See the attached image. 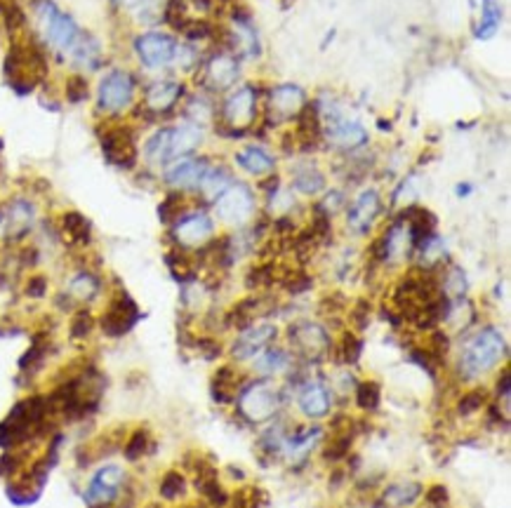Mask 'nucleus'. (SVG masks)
Wrapping results in <instances>:
<instances>
[{
  "mask_svg": "<svg viewBox=\"0 0 511 508\" xmlns=\"http://www.w3.org/2000/svg\"><path fill=\"white\" fill-rule=\"evenodd\" d=\"M233 165L238 169H243L245 175L262 179L267 175H274L276 158L264 146H245L238 153H233Z\"/></svg>",
  "mask_w": 511,
  "mask_h": 508,
  "instance_id": "27",
  "label": "nucleus"
},
{
  "mask_svg": "<svg viewBox=\"0 0 511 508\" xmlns=\"http://www.w3.org/2000/svg\"><path fill=\"white\" fill-rule=\"evenodd\" d=\"M203 141H205V127L184 118H179V122H170V163L177 158L194 156Z\"/></svg>",
  "mask_w": 511,
  "mask_h": 508,
  "instance_id": "25",
  "label": "nucleus"
},
{
  "mask_svg": "<svg viewBox=\"0 0 511 508\" xmlns=\"http://www.w3.org/2000/svg\"><path fill=\"white\" fill-rule=\"evenodd\" d=\"M123 483H125V471H123L121 466H102V468L92 476L90 485H87L86 502L90 503V506H109L111 502H116Z\"/></svg>",
  "mask_w": 511,
  "mask_h": 508,
  "instance_id": "22",
  "label": "nucleus"
},
{
  "mask_svg": "<svg viewBox=\"0 0 511 508\" xmlns=\"http://www.w3.org/2000/svg\"><path fill=\"white\" fill-rule=\"evenodd\" d=\"M276 337H278V327H276L274 322H255V325L241 330V334L233 339L229 351H232V358L236 363H250V360H255L264 349L274 344Z\"/></svg>",
  "mask_w": 511,
  "mask_h": 508,
  "instance_id": "18",
  "label": "nucleus"
},
{
  "mask_svg": "<svg viewBox=\"0 0 511 508\" xmlns=\"http://www.w3.org/2000/svg\"><path fill=\"white\" fill-rule=\"evenodd\" d=\"M50 292V280L48 276H43V273H33V276H29L24 283V296L26 299H33V302H41V299H45Z\"/></svg>",
  "mask_w": 511,
  "mask_h": 508,
  "instance_id": "46",
  "label": "nucleus"
},
{
  "mask_svg": "<svg viewBox=\"0 0 511 508\" xmlns=\"http://www.w3.org/2000/svg\"><path fill=\"white\" fill-rule=\"evenodd\" d=\"M97 327V318L92 315V311L87 306H80V309L73 311L71 322H68V337L73 341H86Z\"/></svg>",
  "mask_w": 511,
  "mask_h": 508,
  "instance_id": "38",
  "label": "nucleus"
},
{
  "mask_svg": "<svg viewBox=\"0 0 511 508\" xmlns=\"http://www.w3.org/2000/svg\"><path fill=\"white\" fill-rule=\"evenodd\" d=\"M488 398H490V395H488L486 388H471V391L462 394L460 400H457V414L462 419L474 417V414H479L481 410H486L488 403H490Z\"/></svg>",
  "mask_w": 511,
  "mask_h": 508,
  "instance_id": "39",
  "label": "nucleus"
},
{
  "mask_svg": "<svg viewBox=\"0 0 511 508\" xmlns=\"http://www.w3.org/2000/svg\"><path fill=\"white\" fill-rule=\"evenodd\" d=\"M61 99H64L68 106H83L86 102H90L92 85L86 73L68 71L67 76H64V80H61Z\"/></svg>",
  "mask_w": 511,
  "mask_h": 508,
  "instance_id": "34",
  "label": "nucleus"
},
{
  "mask_svg": "<svg viewBox=\"0 0 511 508\" xmlns=\"http://www.w3.org/2000/svg\"><path fill=\"white\" fill-rule=\"evenodd\" d=\"M318 104H321L323 141L325 144L342 153H356L368 146L370 134H368L365 125L359 118L349 115V111L340 102L330 99V104H325L323 99H318Z\"/></svg>",
  "mask_w": 511,
  "mask_h": 508,
  "instance_id": "7",
  "label": "nucleus"
},
{
  "mask_svg": "<svg viewBox=\"0 0 511 508\" xmlns=\"http://www.w3.org/2000/svg\"><path fill=\"white\" fill-rule=\"evenodd\" d=\"M290 3H295V0H283V3H280V7H283V10H287V7H290Z\"/></svg>",
  "mask_w": 511,
  "mask_h": 508,
  "instance_id": "53",
  "label": "nucleus"
},
{
  "mask_svg": "<svg viewBox=\"0 0 511 508\" xmlns=\"http://www.w3.org/2000/svg\"><path fill=\"white\" fill-rule=\"evenodd\" d=\"M177 45H179V38L175 33L146 29L134 33L132 41H130V52H132L134 61L141 71L151 73V76H163V73L172 71Z\"/></svg>",
  "mask_w": 511,
  "mask_h": 508,
  "instance_id": "8",
  "label": "nucleus"
},
{
  "mask_svg": "<svg viewBox=\"0 0 511 508\" xmlns=\"http://www.w3.org/2000/svg\"><path fill=\"white\" fill-rule=\"evenodd\" d=\"M64 64H68L71 71L78 73H99L106 64V55H104V45L92 31H80L78 41L73 42V48L68 50Z\"/></svg>",
  "mask_w": 511,
  "mask_h": 508,
  "instance_id": "19",
  "label": "nucleus"
},
{
  "mask_svg": "<svg viewBox=\"0 0 511 508\" xmlns=\"http://www.w3.org/2000/svg\"><path fill=\"white\" fill-rule=\"evenodd\" d=\"M509 346L505 332L495 325L479 327L471 337L464 341L457 369L464 381H476L490 375L495 367L505 363Z\"/></svg>",
  "mask_w": 511,
  "mask_h": 508,
  "instance_id": "5",
  "label": "nucleus"
},
{
  "mask_svg": "<svg viewBox=\"0 0 511 508\" xmlns=\"http://www.w3.org/2000/svg\"><path fill=\"white\" fill-rule=\"evenodd\" d=\"M141 76L130 67H109L92 87V102L97 121L128 118L140 99Z\"/></svg>",
  "mask_w": 511,
  "mask_h": 508,
  "instance_id": "3",
  "label": "nucleus"
},
{
  "mask_svg": "<svg viewBox=\"0 0 511 508\" xmlns=\"http://www.w3.org/2000/svg\"><path fill=\"white\" fill-rule=\"evenodd\" d=\"M168 238L172 240V248L184 249V252H196L205 242L214 238V219L205 210H187L168 226Z\"/></svg>",
  "mask_w": 511,
  "mask_h": 508,
  "instance_id": "11",
  "label": "nucleus"
},
{
  "mask_svg": "<svg viewBox=\"0 0 511 508\" xmlns=\"http://www.w3.org/2000/svg\"><path fill=\"white\" fill-rule=\"evenodd\" d=\"M57 233L71 249H86L92 245V224L90 219L78 210H67L59 214Z\"/></svg>",
  "mask_w": 511,
  "mask_h": 508,
  "instance_id": "24",
  "label": "nucleus"
},
{
  "mask_svg": "<svg viewBox=\"0 0 511 508\" xmlns=\"http://www.w3.org/2000/svg\"><path fill=\"white\" fill-rule=\"evenodd\" d=\"M102 290L104 283L97 273L90 271V268H78V271L68 278L64 295L68 296V302H71L76 309H80V306H87V304L95 302V299L102 295Z\"/></svg>",
  "mask_w": 511,
  "mask_h": 508,
  "instance_id": "26",
  "label": "nucleus"
},
{
  "mask_svg": "<svg viewBox=\"0 0 511 508\" xmlns=\"http://www.w3.org/2000/svg\"><path fill=\"white\" fill-rule=\"evenodd\" d=\"M295 144L299 146V151H316L323 144V121H321V104L316 99H306L299 115L295 118V130H292Z\"/></svg>",
  "mask_w": 511,
  "mask_h": 508,
  "instance_id": "21",
  "label": "nucleus"
},
{
  "mask_svg": "<svg viewBox=\"0 0 511 508\" xmlns=\"http://www.w3.org/2000/svg\"><path fill=\"white\" fill-rule=\"evenodd\" d=\"M292 191H297V194L302 195H318L325 191V186H328V179H325V175H323V169L318 168L316 163H309V160H305V163H299L292 168V182H290Z\"/></svg>",
  "mask_w": 511,
  "mask_h": 508,
  "instance_id": "29",
  "label": "nucleus"
},
{
  "mask_svg": "<svg viewBox=\"0 0 511 508\" xmlns=\"http://www.w3.org/2000/svg\"><path fill=\"white\" fill-rule=\"evenodd\" d=\"M238 386H241V375L233 365H222L213 375V398L219 405L232 403L238 395Z\"/></svg>",
  "mask_w": 511,
  "mask_h": 508,
  "instance_id": "32",
  "label": "nucleus"
},
{
  "mask_svg": "<svg viewBox=\"0 0 511 508\" xmlns=\"http://www.w3.org/2000/svg\"><path fill=\"white\" fill-rule=\"evenodd\" d=\"M297 407L311 422H321L333 412V394L323 381L306 379L297 391Z\"/></svg>",
  "mask_w": 511,
  "mask_h": 508,
  "instance_id": "23",
  "label": "nucleus"
},
{
  "mask_svg": "<svg viewBox=\"0 0 511 508\" xmlns=\"http://www.w3.org/2000/svg\"><path fill=\"white\" fill-rule=\"evenodd\" d=\"M379 130H387V132H389V130H391V122H389V121H387V122L379 121Z\"/></svg>",
  "mask_w": 511,
  "mask_h": 508,
  "instance_id": "52",
  "label": "nucleus"
},
{
  "mask_svg": "<svg viewBox=\"0 0 511 508\" xmlns=\"http://www.w3.org/2000/svg\"><path fill=\"white\" fill-rule=\"evenodd\" d=\"M382 214V195L378 188H363L347 207V226L356 236H368Z\"/></svg>",
  "mask_w": 511,
  "mask_h": 508,
  "instance_id": "20",
  "label": "nucleus"
},
{
  "mask_svg": "<svg viewBox=\"0 0 511 508\" xmlns=\"http://www.w3.org/2000/svg\"><path fill=\"white\" fill-rule=\"evenodd\" d=\"M179 113H182L184 121L196 122V125H201V127H210L214 122V118H217V106L213 104L210 95L196 90V92H191V95H187V99L182 102Z\"/></svg>",
  "mask_w": 511,
  "mask_h": 508,
  "instance_id": "30",
  "label": "nucleus"
},
{
  "mask_svg": "<svg viewBox=\"0 0 511 508\" xmlns=\"http://www.w3.org/2000/svg\"><path fill=\"white\" fill-rule=\"evenodd\" d=\"M151 448H153V438L149 431L146 429L132 431L128 442H125V459L130 461L141 459V457H146V454L151 452Z\"/></svg>",
  "mask_w": 511,
  "mask_h": 508,
  "instance_id": "42",
  "label": "nucleus"
},
{
  "mask_svg": "<svg viewBox=\"0 0 511 508\" xmlns=\"http://www.w3.org/2000/svg\"><path fill=\"white\" fill-rule=\"evenodd\" d=\"M422 494H424V502L429 508H445L451 503V494H448V487H445V485H432V487L422 492Z\"/></svg>",
  "mask_w": 511,
  "mask_h": 508,
  "instance_id": "47",
  "label": "nucleus"
},
{
  "mask_svg": "<svg viewBox=\"0 0 511 508\" xmlns=\"http://www.w3.org/2000/svg\"><path fill=\"white\" fill-rule=\"evenodd\" d=\"M50 52L33 31L7 41L3 55V80L17 97H29L38 87H45L50 78Z\"/></svg>",
  "mask_w": 511,
  "mask_h": 508,
  "instance_id": "1",
  "label": "nucleus"
},
{
  "mask_svg": "<svg viewBox=\"0 0 511 508\" xmlns=\"http://www.w3.org/2000/svg\"><path fill=\"white\" fill-rule=\"evenodd\" d=\"M344 203H347V195H344V191H340V188H333V191H328V194H325V198H323L318 205H321L323 210L328 212L330 217H333L337 210H342V207H344Z\"/></svg>",
  "mask_w": 511,
  "mask_h": 508,
  "instance_id": "48",
  "label": "nucleus"
},
{
  "mask_svg": "<svg viewBox=\"0 0 511 508\" xmlns=\"http://www.w3.org/2000/svg\"><path fill=\"white\" fill-rule=\"evenodd\" d=\"M292 363H295V356H292L290 351L271 344L252 360V369H255L262 379H274V376L278 375H286L287 369L292 367Z\"/></svg>",
  "mask_w": 511,
  "mask_h": 508,
  "instance_id": "28",
  "label": "nucleus"
},
{
  "mask_svg": "<svg viewBox=\"0 0 511 508\" xmlns=\"http://www.w3.org/2000/svg\"><path fill=\"white\" fill-rule=\"evenodd\" d=\"M260 313H262V296L250 295L245 296V299H241V302L233 304L232 309L226 311L224 318H222V322H224V327H229V330H238V332H241L245 327L255 325Z\"/></svg>",
  "mask_w": 511,
  "mask_h": 508,
  "instance_id": "31",
  "label": "nucleus"
},
{
  "mask_svg": "<svg viewBox=\"0 0 511 508\" xmlns=\"http://www.w3.org/2000/svg\"><path fill=\"white\" fill-rule=\"evenodd\" d=\"M184 198H187V194H182V191H170V194L160 200V205H159L160 224L170 226L172 222H175V219L179 217L184 210H187V203H184Z\"/></svg>",
  "mask_w": 511,
  "mask_h": 508,
  "instance_id": "41",
  "label": "nucleus"
},
{
  "mask_svg": "<svg viewBox=\"0 0 511 508\" xmlns=\"http://www.w3.org/2000/svg\"><path fill=\"white\" fill-rule=\"evenodd\" d=\"M0 175H3V165H0Z\"/></svg>",
  "mask_w": 511,
  "mask_h": 508,
  "instance_id": "55",
  "label": "nucleus"
},
{
  "mask_svg": "<svg viewBox=\"0 0 511 508\" xmlns=\"http://www.w3.org/2000/svg\"><path fill=\"white\" fill-rule=\"evenodd\" d=\"M262 121V90L255 83H243L226 92L217 109L213 127L224 140H245Z\"/></svg>",
  "mask_w": 511,
  "mask_h": 508,
  "instance_id": "4",
  "label": "nucleus"
},
{
  "mask_svg": "<svg viewBox=\"0 0 511 508\" xmlns=\"http://www.w3.org/2000/svg\"><path fill=\"white\" fill-rule=\"evenodd\" d=\"M194 76L196 87L210 95V97L213 95H226L241 80V59L229 50L217 48L210 55L203 57V64Z\"/></svg>",
  "mask_w": 511,
  "mask_h": 508,
  "instance_id": "9",
  "label": "nucleus"
},
{
  "mask_svg": "<svg viewBox=\"0 0 511 508\" xmlns=\"http://www.w3.org/2000/svg\"><path fill=\"white\" fill-rule=\"evenodd\" d=\"M210 165H213V158L194 153V156L177 158V160L165 165V168L160 169V177H163V184L170 188V191L196 194Z\"/></svg>",
  "mask_w": 511,
  "mask_h": 508,
  "instance_id": "17",
  "label": "nucleus"
},
{
  "mask_svg": "<svg viewBox=\"0 0 511 508\" xmlns=\"http://www.w3.org/2000/svg\"><path fill=\"white\" fill-rule=\"evenodd\" d=\"M236 407L241 412V417L248 419L252 423H262L267 419L276 417L280 403V391L274 386L271 379H257L250 381L243 391H238Z\"/></svg>",
  "mask_w": 511,
  "mask_h": 508,
  "instance_id": "14",
  "label": "nucleus"
},
{
  "mask_svg": "<svg viewBox=\"0 0 511 508\" xmlns=\"http://www.w3.org/2000/svg\"><path fill=\"white\" fill-rule=\"evenodd\" d=\"M99 151L111 168L121 172H134L140 165V127L130 118L97 121L95 125Z\"/></svg>",
  "mask_w": 511,
  "mask_h": 508,
  "instance_id": "6",
  "label": "nucleus"
},
{
  "mask_svg": "<svg viewBox=\"0 0 511 508\" xmlns=\"http://www.w3.org/2000/svg\"><path fill=\"white\" fill-rule=\"evenodd\" d=\"M213 212L222 224L243 229L245 224L252 222L257 212L255 191L245 182L233 179L232 186H226L224 191L213 200Z\"/></svg>",
  "mask_w": 511,
  "mask_h": 508,
  "instance_id": "12",
  "label": "nucleus"
},
{
  "mask_svg": "<svg viewBox=\"0 0 511 508\" xmlns=\"http://www.w3.org/2000/svg\"><path fill=\"white\" fill-rule=\"evenodd\" d=\"M233 508H262L267 503V494L260 487H243L232 499Z\"/></svg>",
  "mask_w": 511,
  "mask_h": 508,
  "instance_id": "45",
  "label": "nucleus"
},
{
  "mask_svg": "<svg viewBox=\"0 0 511 508\" xmlns=\"http://www.w3.org/2000/svg\"><path fill=\"white\" fill-rule=\"evenodd\" d=\"M187 95H189V85L177 76H153L149 80H141L140 99L128 118L137 127L165 125L179 113Z\"/></svg>",
  "mask_w": 511,
  "mask_h": 508,
  "instance_id": "2",
  "label": "nucleus"
},
{
  "mask_svg": "<svg viewBox=\"0 0 511 508\" xmlns=\"http://www.w3.org/2000/svg\"><path fill=\"white\" fill-rule=\"evenodd\" d=\"M187 494V478H184V473L179 471H168L160 480V496L163 499H179V496Z\"/></svg>",
  "mask_w": 511,
  "mask_h": 508,
  "instance_id": "43",
  "label": "nucleus"
},
{
  "mask_svg": "<svg viewBox=\"0 0 511 508\" xmlns=\"http://www.w3.org/2000/svg\"><path fill=\"white\" fill-rule=\"evenodd\" d=\"M502 5L497 0H481V22L476 24L474 36L479 41H490L497 36L499 26H502Z\"/></svg>",
  "mask_w": 511,
  "mask_h": 508,
  "instance_id": "36",
  "label": "nucleus"
},
{
  "mask_svg": "<svg viewBox=\"0 0 511 508\" xmlns=\"http://www.w3.org/2000/svg\"><path fill=\"white\" fill-rule=\"evenodd\" d=\"M424 487L413 480H403V483H394L384 490V503L391 508H410L422 496Z\"/></svg>",
  "mask_w": 511,
  "mask_h": 508,
  "instance_id": "35",
  "label": "nucleus"
},
{
  "mask_svg": "<svg viewBox=\"0 0 511 508\" xmlns=\"http://www.w3.org/2000/svg\"><path fill=\"white\" fill-rule=\"evenodd\" d=\"M233 182V172L226 165L222 163H213L210 168H207L205 177H203L201 186H198V191L196 194L203 195V198L207 200V203H213L214 198H217L222 191H224L226 186H232Z\"/></svg>",
  "mask_w": 511,
  "mask_h": 508,
  "instance_id": "33",
  "label": "nucleus"
},
{
  "mask_svg": "<svg viewBox=\"0 0 511 508\" xmlns=\"http://www.w3.org/2000/svg\"><path fill=\"white\" fill-rule=\"evenodd\" d=\"M455 194L460 195V198H467L469 194H471V184H457V188H455Z\"/></svg>",
  "mask_w": 511,
  "mask_h": 508,
  "instance_id": "51",
  "label": "nucleus"
},
{
  "mask_svg": "<svg viewBox=\"0 0 511 508\" xmlns=\"http://www.w3.org/2000/svg\"><path fill=\"white\" fill-rule=\"evenodd\" d=\"M349 325H351L353 332H363L365 327L370 325V315H372V306L368 299H356V302L349 306Z\"/></svg>",
  "mask_w": 511,
  "mask_h": 508,
  "instance_id": "44",
  "label": "nucleus"
},
{
  "mask_svg": "<svg viewBox=\"0 0 511 508\" xmlns=\"http://www.w3.org/2000/svg\"><path fill=\"white\" fill-rule=\"evenodd\" d=\"M335 356L340 363L356 365L360 360V356H363V339L353 332V330H344V332H342V339L337 341Z\"/></svg>",
  "mask_w": 511,
  "mask_h": 508,
  "instance_id": "37",
  "label": "nucleus"
},
{
  "mask_svg": "<svg viewBox=\"0 0 511 508\" xmlns=\"http://www.w3.org/2000/svg\"><path fill=\"white\" fill-rule=\"evenodd\" d=\"M141 321V311L128 292L118 287L114 296L106 304V309L97 318V327L104 337L121 339L134 330V325Z\"/></svg>",
  "mask_w": 511,
  "mask_h": 508,
  "instance_id": "16",
  "label": "nucleus"
},
{
  "mask_svg": "<svg viewBox=\"0 0 511 508\" xmlns=\"http://www.w3.org/2000/svg\"><path fill=\"white\" fill-rule=\"evenodd\" d=\"M111 5L116 7V10H130L134 5V0H109Z\"/></svg>",
  "mask_w": 511,
  "mask_h": 508,
  "instance_id": "50",
  "label": "nucleus"
},
{
  "mask_svg": "<svg viewBox=\"0 0 511 508\" xmlns=\"http://www.w3.org/2000/svg\"><path fill=\"white\" fill-rule=\"evenodd\" d=\"M3 146H5V141H3V137H0V153H3Z\"/></svg>",
  "mask_w": 511,
  "mask_h": 508,
  "instance_id": "54",
  "label": "nucleus"
},
{
  "mask_svg": "<svg viewBox=\"0 0 511 508\" xmlns=\"http://www.w3.org/2000/svg\"><path fill=\"white\" fill-rule=\"evenodd\" d=\"M292 356L305 363H323L333 353V337L321 322L295 321L287 327Z\"/></svg>",
  "mask_w": 511,
  "mask_h": 508,
  "instance_id": "13",
  "label": "nucleus"
},
{
  "mask_svg": "<svg viewBox=\"0 0 511 508\" xmlns=\"http://www.w3.org/2000/svg\"><path fill=\"white\" fill-rule=\"evenodd\" d=\"M353 398H356L359 410L375 412L379 407V403H382V386L372 379L359 381V384H356V394H353Z\"/></svg>",
  "mask_w": 511,
  "mask_h": 508,
  "instance_id": "40",
  "label": "nucleus"
},
{
  "mask_svg": "<svg viewBox=\"0 0 511 508\" xmlns=\"http://www.w3.org/2000/svg\"><path fill=\"white\" fill-rule=\"evenodd\" d=\"M509 395H511V379H509V367L502 369V376L497 379V398H502L505 405H509Z\"/></svg>",
  "mask_w": 511,
  "mask_h": 508,
  "instance_id": "49",
  "label": "nucleus"
},
{
  "mask_svg": "<svg viewBox=\"0 0 511 508\" xmlns=\"http://www.w3.org/2000/svg\"><path fill=\"white\" fill-rule=\"evenodd\" d=\"M38 207L26 195H13L0 205V233L7 245H22L36 229Z\"/></svg>",
  "mask_w": 511,
  "mask_h": 508,
  "instance_id": "15",
  "label": "nucleus"
},
{
  "mask_svg": "<svg viewBox=\"0 0 511 508\" xmlns=\"http://www.w3.org/2000/svg\"><path fill=\"white\" fill-rule=\"evenodd\" d=\"M264 104H262V121L260 127H274L287 125V122H295V118L299 115L302 106L306 104V92L302 85L297 83H276L269 85L267 90L262 92Z\"/></svg>",
  "mask_w": 511,
  "mask_h": 508,
  "instance_id": "10",
  "label": "nucleus"
}]
</instances>
